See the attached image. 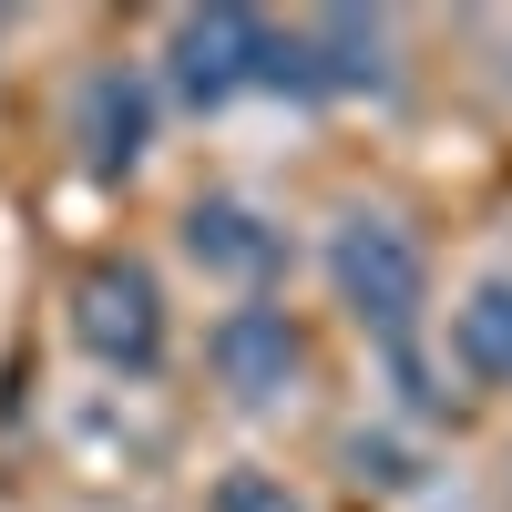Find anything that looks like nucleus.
Here are the masks:
<instances>
[{
  "mask_svg": "<svg viewBox=\"0 0 512 512\" xmlns=\"http://www.w3.org/2000/svg\"><path fill=\"white\" fill-rule=\"evenodd\" d=\"M328 277H338V297H349V318H359V328H379L390 349L420 328L431 256H420V236H410V226H390V216H349V226L328 236Z\"/></svg>",
  "mask_w": 512,
  "mask_h": 512,
  "instance_id": "1",
  "label": "nucleus"
},
{
  "mask_svg": "<svg viewBox=\"0 0 512 512\" xmlns=\"http://www.w3.org/2000/svg\"><path fill=\"white\" fill-rule=\"evenodd\" d=\"M72 338L93 349L103 369H154L164 359V287H154V267H134V256H103V267H82V287H72Z\"/></svg>",
  "mask_w": 512,
  "mask_h": 512,
  "instance_id": "2",
  "label": "nucleus"
},
{
  "mask_svg": "<svg viewBox=\"0 0 512 512\" xmlns=\"http://www.w3.org/2000/svg\"><path fill=\"white\" fill-rule=\"evenodd\" d=\"M256 52H267V21H256V11H185L175 21V93L195 113L236 103L256 82Z\"/></svg>",
  "mask_w": 512,
  "mask_h": 512,
  "instance_id": "3",
  "label": "nucleus"
},
{
  "mask_svg": "<svg viewBox=\"0 0 512 512\" xmlns=\"http://www.w3.org/2000/svg\"><path fill=\"white\" fill-rule=\"evenodd\" d=\"M297 369H308V338L287 308H226L216 318V379L236 400H287Z\"/></svg>",
  "mask_w": 512,
  "mask_h": 512,
  "instance_id": "4",
  "label": "nucleus"
},
{
  "mask_svg": "<svg viewBox=\"0 0 512 512\" xmlns=\"http://www.w3.org/2000/svg\"><path fill=\"white\" fill-rule=\"evenodd\" d=\"M144 144H154V93L134 72H93L82 82V154H93L103 175H134Z\"/></svg>",
  "mask_w": 512,
  "mask_h": 512,
  "instance_id": "5",
  "label": "nucleus"
},
{
  "mask_svg": "<svg viewBox=\"0 0 512 512\" xmlns=\"http://www.w3.org/2000/svg\"><path fill=\"white\" fill-rule=\"evenodd\" d=\"M451 349H461L472 379H512V267L482 277V287L451 308Z\"/></svg>",
  "mask_w": 512,
  "mask_h": 512,
  "instance_id": "6",
  "label": "nucleus"
},
{
  "mask_svg": "<svg viewBox=\"0 0 512 512\" xmlns=\"http://www.w3.org/2000/svg\"><path fill=\"white\" fill-rule=\"evenodd\" d=\"M185 246H195V267H226V277H267L277 267V236L246 216V205H195L185 216Z\"/></svg>",
  "mask_w": 512,
  "mask_h": 512,
  "instance_id": "7",
  "label": "nucleus"
},
{
  "mask_svg": "<svg viewBox=\"0 0 512 512\" xmlns=\"http://www.w3.org/2000/svg\"><path fill=\"white\" fill-rule=\"evenodd\" d=\"M216 512H308V502H297L277 472H226L216 482Z\"/></svg>",
  "mask_w": 512,
  "mask_h": 512,
  "instance_id": "8",
  "label": "nucleus"
}]
</instances>
